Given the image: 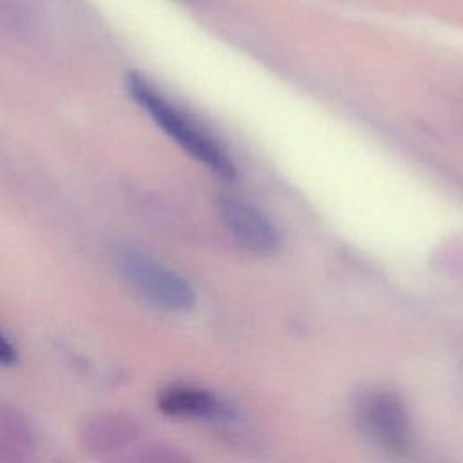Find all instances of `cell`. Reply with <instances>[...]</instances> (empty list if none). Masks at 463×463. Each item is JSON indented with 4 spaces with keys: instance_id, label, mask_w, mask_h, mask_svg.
I'll return each mask as SVG.
<instances>
[{
    "instance_id": "obj_1",
    "label": "cell",
    "mask_w": 463,
    "mask_h": 463,
    "mask_svg": "<svg viewBox=\"0 0 463 463\" xmlns=\"http://www.w3.org/2000/svg\"><path fill=\"white\" fill-rule=\"evenodd\" d=\"M127 90L148 118L190 157L222 179L235 177V165L226 148L190 112L172 101L146 76L136 71L128 72Z\"/></svg>"
},
{
    "instance_id": "obj_2",
    "label": "cell",
    "mask_w": 463,
    "mask_h": 463,
    "mask_svg": "<svg viewBox=\"0 0 463 463\" xmlns=\"http://www.w3.org/2000/svg\"><path fill=\"white\" fill-rule=\"evenodd\" d=\"M353 420L362 436L394 461L411 459L416 432L405 400L392 389L369 387L353 402Z\"/></svg>"
},
{
    "instance_id": "obj_3",
    "label": "cell",
    "mask_w": 463,
    "mask_h": 463,
    "mask_svg": "<svg viewBox=\"0 0 463 463\" xmlns=\"http://www.w3.org/2000/svg\"><path fill=\"white\" fill-rule=\"evenodd\" d=\"M118 269L132 293L154 309L184 313L195 304L192 284L152 255L127 248L118 257Z\"/></svg>"
},
{
    "instance_id": "obj_4",
    "label": "cell",
    "mask_w": 463,
    "mask_h": 463,
    "mask_svg": "<svg viewBox=\"0 0 463 463\" xmlns=\"http://www.w3.org/2000/svg\"><path fill=\"white\" fill-rule=\"evenodd\" d=\"M143 436L139 418L125 409H105L85 416L78 427V445L98 461H110Z\"/></svg>"
},
{
    "instance_id": "obj_5",
    "label": "cell",
    "mask_w": 463,
    "mask_h": 463,
    "mask_svg": "<svg viewBox=\"0 0 463 463\" xmlns=\"http://www.w3.org/2000/svg\"><path fill=\"white\" fill-rule=\"evenodd\" d=\"M156 407L163 416L186 421H232L237 409L212 389L195 383H168L156 392Z\"/></svg>"
},
{
    "instance_id": "obj_6",
    "label": "cell",
    "mask_w": 463,
    "mask_h": 463,
    "mask_svg": "<svg viewBox=\"0 0 463 463\" xmlns=\"http://www.w3.org/2000/svg\"><path fill=\"white\" fill-rule=\"evenodd\" d=\"M219 213L233 241L250 253L271 255L279 248V233L269 217L253 203L224 195L219 201Z\"/></svg>"
},
{
    "instance_id": "obj_7",
    "label": "cell",
    "mask_w": 463,
    "mask_h": 463,
    "mask_svg": "<svg viewBox=\"0 0 463 463\" xmlns=\"http://www.w3.org/2000/svg\"><path fill=\"white\" fill-rule=\"evenodd\" d=\"M0 443L38 450V430L29 414L13 402L0 400Z\"/></svg>"
},
{
    "instance_id": "obj_8",
    "label": "cell",
    "mask_w": 463,
    "mask_h": 463,
    "mask_svg": "<svg viewBox=\"0 0 463 463\" xmlns=\"http://www.w3.org/2000/svg\"><path fill=\"white\" fill-rule=\"evenodd\" d=\"M109 463H194L179 445L165 439L137 441Z\"/></svg>"
},
{
    "instance_id": "obj_9",
    "label": "cell",
    "mask_w": 463,
    "mask_h": 463,
    "mask_svg": "<svg viewBox=\"0 0 463 463\" xmlns=\"http://www.w3.org/2000/svg\"><path fill=\"white\" fill-rule=\"evenodd\" d=\"M36 450L0 443V463H36Z\"/></svg>"
},
{
    "instance_id": "obj_10",
    "label": "cell",
    "mask_w": 463,
    "mask_h": 463,
    "mask_svg": "<svg viewBox=\"0 0 463 463\" xmlns=\"http://www.w3.org/2000/svg\"><path fill=\"white\" fill-rule=\"evenodd\" d=\"M20 360L16 344L0 327V367H13Z\"/></svg>"
},
{
    "instance_id": "obj_11",
    "label": "cell",
    "mask_w": 463,
    "mask_h": 463,
    "mask_svg": "<svg viewBox=\"0 0 463 463\" xmlns=\"http://www.w3.org/2000/svg\"><path fill=\"white\" fill-rule=\"evenodd\" d=\"M52 463H67V461H63V459H54Z\"/></svg>"
}]
</instances>
